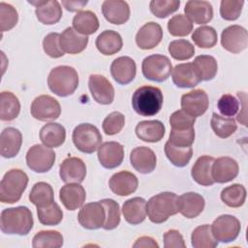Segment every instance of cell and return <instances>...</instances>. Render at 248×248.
I'll list each match as a JSON object with an SVG mask.
<instances>
[{
  "label": "cell",
  "instance_id": "obj_1",
  "mask_svg": "<svg viewBox=\"0 0 248 248\" xmlns=\"http://www.w3.org/2000/svg\"><path fill=\"white\" fill-rule=\"evenodd\" d=\"M34 225L31 210L26 206L6 208L1 212L0 229L6 234L26 235Z\"/></svg>",
  "mask_w": 248,
  "mask_h": 248
},
{
  "label": "cell",
  "instance_id": "obj_2",
  "mask_svg": "<svg viewBox=\"0 0 248 248\" xmlns=\"http://www.w3.org/2000/svg\"><path fill=\"white\" fill-rule=\"evenodd\" d=\"M178 212V197L172 192L157 194L146 202V214L154 224L164 223Z\"/></svg>",
  "mask_w": 248,
  "mask_h": 248
},
{
  "label": "cell",
  "instance_id": "obj_3",
  "mask_svg": "<svg viewBox=\"0 0 248 248\" xmlns=\"http://www.w3.org/2000/svg\"><path fill=\"white\" fill-rule=\"evenodd\" d=\"M163 101V93L160 88L143 85L134 92L132 106L138 114L141 116H153L161 110Z\"/></svg>",
  "mask_w": 248,
  "mask_h": 248
},
{
  "label": "cell",
  "instance_id": "obj_4",
  "mask_svg": "<svg viewBox=\"0 0 248 248\" xmlns=\"http://www.w3.org/2000/svg\"><path fill=\"white\" fill-rule=\"evenodd\" d=\"M47 85L51 92L59 97L72 95L78 86V75L71 66L53 68L47 78Z\"/></svg>",
  "mask_w": 248,
  "mask_h": 248
},
{
  "label": "cell",
  "instance_id": "obj_5",
  "mask_svg": "<svg viewBox=\"0 0 248 248\" xmlns=\"http://www.w3.org/2000/svg\"><path fill=\"white\" fill-rule=\"evenodd\" d=\"M28 184L27 174L19 169L8 170L0 182V202L15 203L18 202Z\"/></svg>",
  "mask_w": 248,
  "mask_h": 248
},
{
  "label": "cell",
  "instance_id": "obj_6",
  "mask_svg": "<svg viewBox=\"0 0 248 248\" xmlns=\"http://www.w3.org/2000/svg\"><path fill=\"white\" fill-rule=\"evenodd\" d=\"M72 139L75 146L86 154L95 152L102 142L99 129L90 123L78 124L73 131Z\"/></svg>",
  "mask_w": 248,
  "mask_h": 248
},
{
  "label": "cell",
  "instance_id": "obj_7",
  "mask_svg": "<svg viewBox=\"0 0 248 248\" xmlns=\"http://www.w3.org/2000/svg\"><path fill=\"white\" fill-rule=\"evenodd\" d=\"M141 71L145 78L156 82H163L169 78L172 71V65L166 55L152 54L143 59Z\"/></svg>",
  "mask_w": 248,
  "mask_h": 248
},
{
  "label": "cell",
  "instance_id": "obj_8",
  "mask_svg": "<svg viewBox=\"0 0 248 248\" xmlns=\"http://www.w3.org/2000/svg\"><path fill=\"white\" fill-rule=\"evenodd\" d=\"M210 227L214 238L223 243H229L235 240L241 230L239 220L229 214L217 217Z\"/></svg>",
  "mask_w": 248,
  "mask_h": 248
},
{
  "label": "cell",
  "instance_id": "obj_9",
  "mask_svg": "<svg viewBox=\"0 0 248 248\" xmlns=\"http://www.w3.org/2000/svg\"><path fill=\"white\" fill-rule=\"evenodd\" d=\"M55 162L54 151L42 144L31 146L26 153V164L28 168L38 173L48 171Z\"/></svg>",
  "mask_w": 248,
  "mask_h": 248
},
{
  "label": "cell",
  "instance_id": "obj_10",
  "mask_svg": "<svg viewBox=\"0 0 248 248\" xmlns=\"http://www.w3.org/2000/svg\"><path fill=\"white\" fill-rule=\"evenodd\" d=\"M31 115L39 121L55 120L60 116L59 102L49 95H40L34 99L30 108Z\"/></svg>",
  "mask_w": 248,
  "mask_h": 248
},
{
  "label": "cell",
  "instance_id": "obj_11",
  "mask_svg": "<svg viewBox=\"0 0 248 248\" xmlns=\"http://www.w3.org/2000/svg\"><path fill=\"white\" fill-rule=\"evenodd\" d=\"M222 46L232 53H240L248 46L247 30L237 24L228 26L221 34Z\"/></svg>",
  "mask_w": 248,
  "mask_h": 248
},
{
  "label": "cell",
  "instance_id": "obj_12",
  "mask_svg": "<svg viewBox=\"0 0 248 248\" xmlns=\"http://www.w3.org/2000/svg\"><path fill=\"white\" fill-rule=\"evenodd\" d=\"M78 220L81 227L87 230L103 228L106 220L105 207L101 202H89L81 206L78 214Z\"/></svg>",
  "mask_w": 248,
  "mask_h": 248
},
{
  "label": "cell",
  "instance_id": "obj_13",
  "mask_svg": "<svg viewBox=\"0 0 248 248\" xmlns=\"http://www.w3.org/2000/svg\"><path fill=\"white\" fill-rule=\"evenodd\" d=\"M208 96L202 89L192 90L181 97V109L196 118L202 116L208 108Z\"/></svg>",
  "mask_w": 248,
  "mask_h": 248
},
{
  "label": "cell",
  "instance_id": "obj_14",
  "mask_svg": "<svg viewBox=\"0 0 248 248\" xmlns=\"http://www.w3.org/2000/svg\"><path fill=\"white\" fill-rule=\"evenodd\" d=\"M88 87L93 99L101 105H109L114 99V88L108 79L102 75H91Z\"/></svg>",
  "mask_w": 248,
  "mask_h": 248
},
{
  "label": "cell",
  "instance_id": "obj_15",
  "mask_svg": "<svg viewBox=\"0 0 248 248\" xmlns=\"http://www.w3.org/2000/svg\"><path fill=\"white\" fill-rule=\"evenodd\" d=\"M124 159V147L117 141H106L98 148V160L100 164L108 170L121 165Z\"/></svg>",
  "mask_w": 248,
  "mask_h": 248
},
{
  "label": "cell",
  "instance_id": "obj_16",
  "mask_svg": "<svg viewBox=\"0 0 248 248\" xmlns=\"http://www.w3.org/2000/svg\"><path fill=\"white\" fill-rule=\"evenodd\" d=\"M59 175L65 183H81L86 176V166L80 158L68 157L59 167Z\"/></svg>",
  "mask_w": 248,
  "mask_h": 248
},
{
  "label": "cell",
  "instance_id": "obj_17",
  "mask_svg": "<svg viewBox=\"0 0 248 248\" xmlns=\"http://www.w3.org/2000/svg\"><path fill=\"white\" fill-rule=\"evenodd\" d=\"M237 162L228 156L214 159L211 169V174L214 182L227 183L233 180L238 174Z\"/></svg>",
  "mask_w": 248,
  "mask_h": 248
},
{
  "label": "cell",
  "instance_id": "obj_18",
  "mask_svg": "<svg viewBox=\"0 0 248 248\" xmlns=\"http://www.w3.org/2000/svg\"><path fill=\"white\" fill-rule=\"evenodd\" d=\"M136 73V62L129 56H120L114 59L110 65L111 77L117 83L122 85L132 82Z\"/></svg>",
  "mask_w": 248,
  "mask_h": 248
},
{
  "label": "cell",
  "instance_id": "obj_19",
  "mask_svg": "<svg viewBox=\"0 0 248 248\" xmlns=\"http://www.w3.org/2000/svg\"><path fill=\"white\" fill-rule=\"evenodd\" d=\"M130 162L137 171L147 174L155 170L157 158L154 151L149 147L139 146L132 150L130 154Z\"/></svg>",
  "mask_w": 248,
  "mask_h": 248
},
{
  "label": "cell",
  "instance_id": "obj_20",
  "mask_svg": "<svg viewBox=\"0 0 248 248\" xmlns=\"http://www.w3.org/2000/svg\"><path fill=\"white\" fill-rule=\"evenodd\" d=\"M163 39V30L160 24L150 21L142 25L136 35V44L141 49H152Z\"/></svg>",
  "mask_w": 248,
  "mask_h": 248
},
{
  "label": "cell",
  "instance_id": "obj_21",
  "mask_svg": "<svg viewBox=\"0 0 248 248\" xmlns=\"http://www.w3.org/2000/svg\"><path fill=\"white\" fill-rule=\"evenodd\" d=\"M102 13L109 23L116 25L124 24L130 17L129 5L122 0L104 1L102 4Z\"/></svg>",
  "mask_w": 248,
  "mask_h": 248
},
{
  "label": "cell",
  "instance_id": "obj_22",
  "mask_svg": "<svg viewBox=\"0 0 248 248\" xmlns=\"http://www.w3.org/2000/svg\"><path fill=\"white\" fill-rule=\"evenodd\" d=\"M138 177L127 170H122L114 173L108 181L110 190L118 196L125 197L133 194L138 189Z\"/></svg>",
  "mask_w": 248,
  "mask_h": 248
},
{
  "label": "cell",
  "instance_id": "obj_23",
  "mask_svg": "<svg viewBox=\"0 0 248 248\" xmlns=\"http://www.w3.org/2000/svg\"><path fill=\"white\" fill-rule=\"evenodd\" d=\"M59 199L66 209L73 211L83 205L86 193L79 183H67L60 189Z\"/></svg>",
  "mask_w": 248,
  "mask_h": 248
},
{
  "label": "cell",
  "instance_id": "obj_24",
  "mask_svg": "<svg viewBox=\"0 0 248 248\" xmlns=\"http://www.w3.org/2000/svg\"><path fill=\"white\" fill-rule=\"evenodd\" d=\"M184 13L186 17L196 24H205L213 17V8L208 1H187Z\"/></svg>",
  "mask_w": 248,
  "mask_h": 248
},
{
  "label": "cell",
  "instance_id": "obj_25",
  "mask_svg": "<svg viewBox=\"0 0 248 248\" xmlns=\"http://www.w3.org/2000/svg\"><path fill=\"white\" fill-rule=\"evenodd\" d=\"M22 135L14 127L5 128L0 136V153L3 158H14L19 152Z\"/></svg>",
  "mask_w": 248,
  "mask_h": 248
},
{
  "label": "cell",
  "instance_id": "obj_26",
  "mask_svg": "<svg viewBox=\"0 0 248 248\" xmlns=\"http://www.w3.org/2000/svg\"><path fill=\"white\" fill-rule=\"evenodd\" d=\"M204 204L203 197L195 192L184 193L178 197V210L188 219L199 216L202 212Z\"/></svg>",
  "mask_w": 248,
  "mask_h": 248
},
{
  "label": "cell",
  "instance_id": "obj_27",
  "mask_svg": "<svg viewBox=\"0 0 248 248\" xmlns=\"http://www.w3.org/2000/svg\"><path fill=\"white\" fill-rule=\"evenodd\" d=\"M59 42L64 53L78 54L86 48L88 37L80 35L73 27H68L60 34Z\"/></svg>",
  "mask_w": 248,
  "mask_h": 248
},
{
  "label": "cell",
  "instance_id": "obj_28",
  "mask_svg": "<svg viewBox=\"0 0 248 248\" xmlns=\"http://www.w3.org/2000/svg\"><path fill=\"white\" fill-rule=\"evenodd\" d=\"M165 125L160 120H144L138 123L135 132L142 141L158 142L165 136Z\"/></svg>",
  "mask_w": 248,
  "mask_h": 248
},
{
  "label": "cell",
  "instance_id": "obj_29",
  "mask_svg": "<svg viewBox=\"0 0 248 248\" xmlns=\"http://www.w3.org/2000/svg\"><path fill=\"white\" fill-rule=\"evenodd\" d=\"M122 214L126 222L131 225H139L146 218V201L140 197H135L123 203Z\"/></svg>",
  "mask_w": 248,
  "mask_h": 248
},
{
  "label": "cell",
  "instance_id": "obj_30",
  "mask_svg": "<svg viewBox=\"0 0 248 248\" xmlns=\"http://www.w3.org/2000/svg\"><path fill=\"white\" fill-rule=\"evenodd\" d=\"M171 78L173 83L180 88H193L201 82L190 62L176 65L171 71Z\"/></svg>",
  "mask_w": 248,
  "mask_h": 248
},
{
  "label": "cell",
  "instance_id": "obj_31",
  "mask_svg": "<svg viewBox=\"0 0 248 248\" xmlns=\"http://www.w3.org/2000/svg\"><path fill=\"white\" fill-rule=\"evenodd\" d=\"M213 161L214 158L207 155L201 156L197 159L192 168L191 175L198 184L202 186H211L215 183L211 174Z\"/></svg>",
  "mask_w": 248,
  "mask_h": 248
},
{
  "label": "cell",
  "instance_id": "obj_32",
  "mask_svg": "<svg viewBox=\"0 0 248 248\" xmlns=\"http://www.w3.org/2000/svg\"><path fill=\"white\" fill-rule=\"evenodd\" d=\"M97 49L104 55H112L121 50L123 41L119 33L113 30L103 31L95 42Z\"/></svg>",
  "mask_w": 248,
  "mask_h": 248
},
{
  "label": "cell",
  "instance_id": "obj_33",
  "mask_svg": "<svg viewBox=\"0 0 248 248\" xmlns=\"http://www.w3.org/2000/svg\"><path fill=\"white\" fill-rule=\"evenodd\" d=\"M40 140L44 145L49 148L59 147L66 140V130L59 123H47L40 131Z\"/></svg>",
  "mask_w": 248,
  "mask_h": 248
},
{
  "label": "cell",
  "instance_id": "obj_34",
  "mask_svg": "<svg viewBox=\"0 0 248 248\" xmlns=\"http://www.w3.org/2000/svg\"><path fill=\"white\" fill-rule=\"evenodd\" d=\"M99 19L91 11L78 12L73 18V28L83 36L94 34L99 28Z\"/></svg>",
  "mask_w": 248,
  "mask_h": 248
},
{
  "label": "cell",
  "instance_id": "obj_35",
  "mask_svg": "<svg viewBox=\"0 0 248 248\" xmlns=\"http://www.w3.org/2000/svg\"><path fill=\"white\" fill-rule=\"evenodd\" d=\"M37 19L46 25L57 23L62 17V8L58 1H45L35 10Z\"/></svg>",
  "mask_w": 248,
  "mask_h": 248
},
{
  "label": "cell",
  "instance_id": "obj_36",
  "mask_svg": "<svg viewBox=\"0 0 248 248\" xmlns=\"http://www.w3.org/2000/svg\"><path fill=\"white\" fill-rule=\"evenodd\" d=\"M192 65L201 81L211 80L217 74V61L211 55H199L194 59Z\"/></svg>",
  "mask_w": 248,
  "mask_h": 248
},
{
  "label": "cell",
  "instance_id": "obj_37",
  "mask_svg": "<svg viewBox=\"0 0 248 248\" xmlns=\"http://www.w3.org/2000/svg\"><path fill=\"white\" fill-rule=\"evenodd\" d=\"M20 111V103L17 97L10 91H2L0 94V119L12 121Z\"/></svg>",
  "mask_w": 248,
  "mask_h": 248
},
{
  "label": "cell",
  "instance_id": "obj_38",
  "mask_svg": "<svg viewBox=\"0 0 248 248\" xmlns=\"http://www.w3.org/2000/svg\"><path fill=\"white\" fill-rule=\"evenodd\" d=\"M29 201L37 207H45L54 202L52 187L44 181L37 182L29 194Z\"/></svg>",
  "mask_w": 248,
  "mask_h": 248
},
{
  "label": "cell",
  "instance_id": "obj_39",
  "mask_svg": "<svg viewBox=\"0 0 248 248\" xmlns=\"http://www.w3.org/2000/svg\"><path fill=\"white\" fill-rule=\"evenodd\" d=\"M164 151L170 162L178 168L187 166L193 156V148L191 146H175L169 141L165 143Z\"/></svg>",
  "mask_w": 248,
  "mask_h": 248
},
{
  "label": "cell",
  "instance_id": "obj_40",
  "mask_svg": "<svg viewBox=\"0 0 248 248\" xmlns=\"http://www.w3.org/2000/svg\"><path fill=\"white\" fill-rule=\"evenodd\" d=\"M222 202L229 207H240L246 200V189L241 184H232L224 188L221 192Z\"/></svg>",
  "mask_w": 248,
  "mask_h": 248
},
{
  "label": "cell",
  "instance_id": "obj_41",
  "mask_svg": "<svg viewBox=\"0 0 248 248\" xmlns=\"http://www.w3.org/2000/svg\"><path fill=\"white\" fill-rule=\"evenodd\" d=\"M210 126L214 134L221 139H227L231 137L237 128L236 122L233 118L222 116L216 112L212 113Z\"/></svg>",
  "mask_w": 248,
  "mask_h": 248
},
{
  "label": "cell",
  "instance_id": "obj_42",
  "mask_svg": "<svg viewBox=\"0 0 248 248\" xmlns=\"http://www.w3.org/2000/svg\"><path fill=\"white\" fill-rule=\"evenodd\" d=\"M191 243L194 248H214L218 241L211 232V227L207 224L197 227L191 235Z\"/></svg>",
  "mask_w": 248,
  "mask_h": 248
},
{
  "label": "cell",
  "instance_id": "obj_43",
  "mask_svg": "<svg viewBox=\"0 0 248 248\" xmlns=\"http://www.w3.org/2000/svg\"><path fill=\"white\" fill-rule=\"evenodd\" d=\"M63 245V235L57 231H41L32 241L34 248H59Z\"/></svg>",
  "mask_w": 248,
  "mask_h": 248
},
{
  "label": "cell",
  "instance_id": "obj_44",
  "mask_svg": "<svg viewBox=\"0 0 248 248\" xmlns=\"http://www.w3.org/2000/svg\"><path fill=\"white\" fill-rule=\"evenodd\" d=\"M216 30L207 25H202L195 29L192 34V40L195 45L201 48H211L217 44Z\"/></svg>",
  "mask_w": 248,
  "mask_h": 248
},
{
  "label": "cell",
  "instance_id": "obj_45",
  "mask_svg": "<svg viewBox=\"0 0 248 248\" xmlns=\"http://www.w3.org/2000/svg\"><path fill=\"white\" fill-rule=\"evenodd\" d=\"M37 215L40 223L45 226H56L63 219L62 209L55 202L45 207L37 208Z\"/></svg>",
  "mask_w": 248,
  "mask_h": 248
},
{
  "label": "cell",
  "instance_id": "obj_46",
  "mask_svg": "<svg viewBox=\"0 0 248 248\" xmlns=\"http://www.w3.org/2000/svg\"><path fill=\"white\" fill-rule=\"evenodd\" d=\"M170 56L179 61L188 60L195 54V46L187 40L179 39L170 43L168 48Z\"/></svg>",
  "mask_w": 248,
  "mask_h": 248
},
{
  "label": "cell",
  "instance_id": "obj_47",
  "mask_svg": "<svg viewBox=\"0 0 248 248\" xmlns=\"http://www.w3.org/2000/svg\"><path fill=\"white\" fill-rule=\"evenodd\" d=\"M168 30L171 36L185 37L193 31V23L184 15L173 16L168 22Z\"/></svg>",
  "mask_w": 248,
  "mask_h": 248
},
{
  "label": "cell",
  "instance_id": "obj_48",
  "mask_svg": "<svg viewBox=\"0 0 248 248\" xmlns=\"http://www.w3.org/2000/svg\"><path fill=\"white\" fill-rule=\"evenodd\" d=\"M105 207L106 220L103 225L105 230H113L120 223V208L119 204L112 199H104L100 201Z\"/></svg>",
  "mask_w": 248,
  "mask_h": 248
},
{
  "label": "cell",
  "instance_id": "obj_49",
  "mask_svg": "<svg viewBox=\"0 0 248 248\" xmlns=\"http://www.w3.org/2000/svg\"><path fill=\"white\" fill-rule=\"evenodd\" d=\"M179 0H152L149 4L150 12L159 18H165L179 9Z\"/></svg>",
  "mask_w": 248,
  "mask_h": 248
},
{
  "label": "cell",
  "instance_id": "obj_50",
  "mask_svg": "<svg viewBox=\"0 0 248 248\" xmlns=\"http://www.w3.org/2000/svg\"><path fill=\"white\" fill-rule=\"evenodd\" d=\"M18 20V14L16 10L10 4L0 2V23L1 31H10L13 29Z\"/></svg>",
  "mask_w": 248,
  "mask_h": 248
},
{
  "label": "cell",
  "instance_id": "obj_51",
  "mask_svg": "<svg viewBox=\"0 0 248 248\" xmlns=\"http://www.w3.org/2000/svg\"><path fill=\"white\" fill-rule=\"evenodd\" d=\"M125 125V116L120 111L110 112L103 121L102 127L106 135L113 136L118 134Z\"/></svg>",
  "mask_w": 248,
  "mask_h": 248
},
{
  "label": "cell",
  "instance_id": "obj_52",
  "mask_svg": "<svg viewBox=\"0 0 248 248\" xmlns=\"http://www.w3.org/2000/svg\"><path fill=\"white\" fill-rule=\"evenodd\" d=\"M244 1L234 0H222L220 4V15L225 20H235L239 17Z\"/></svg>",
  "mask_w": 248,
  "mask_h": 248
},
{
  "label": "cell",
  "instance_id": "obj_53",
  "mask_svg": "<svg viewBox=\"0 0 248 248\" xmlns=\"http://www.w3.org/2000/svg\"><path fill=\"white\" fill-rule=\"evenodd\" d=\"M194 140H195V130L194 128H192L188 130L171 129L168 141L175 146L187 147V146H192Z\"/></svg>",
  "mask_w": 248,
  "mask_h": 248
},
{
  "label": "cell",
  "instance_id": "obj_54",
  "mask_svg": "<svg viewBox=\"0 0 248 248\" xmlns=\"http://www.w3.org/2000/svg\"><path fill=\"white\" fill-rule=\"evenodd\" d=\"M60 34L52 32L47 34L43 41L44 51L51 58H59L64 55V51L60 46Z\"/></svg>",
  "mask_w": 248,
  "mask_h": 248
},
{
  "label": "cell",
  "instance_id": "obj_55",
  "mask_svg": "<svg viewBox=\"0 0 248 248\" xmlns=\"http://www.w3.org/2000/svg\"><path fill=\"white\" fill-rule=\"evenodd\" d=\"M196 118L187 114L184 110L174 111L170 116V125L174 130H188L194 128Z\"/></svg>",
  "mask_w": 248,
  "mask_h": 248
},
{
  "label": "cell",
  "instance_id": "obj_56",
  "mask_svg": "<svg viewBox=\"0 0 248 248\" xmlns=\"http://www.w3.org/2000/svg\"><path fill=\"white\" fill-rule=\"evenodd\" d=\"M217 107L222 115L231 117L236 114L239 108V102L234 96L231 94H225L219 99Z\"/></svg>",
  "mask_w": 248,
  "mask_h": 248
},
{
  "label": "cell",
  "instance_id": "obj_57",
  "mask_svg": "<svg viewBox=\"0 0 248 248\" xmlns=\"http://www.w3.org/2000/svg\"><path fill=\"white\" fill-rule=\"evenodd\" d=\"M164 247L165 248H185L182 234L177 230H170L164 233Z\"/></svg>",
  "mask_w": 248,
  "mask_h": 248
},
{
  "label": "cell",
  "instance_id": "obj_58",
  "mask_svg": "<svg viewBox=\"0 0 248 248\" xmlns=\"http://www.w3.org/2000/svg\"><path fill=\"white\" fill-rule=\"evenodd\" d=\"M134 248H158L159 244L150 236H140L133 244Z\"/></svg>",
  "mask_w": 248,
  "mask_h": 248
},
{
  "label": "cell",
  "instance_id": "obj_59",
  "mask_svg": "<svg viewBox=\"0 0 248 248\" xmlns=\"http://www.w3.org/2000/svg\"><path fill=\"white\" fill-rule=\"evenodd\" d=\"M62 6L69 12H78V11H80L82 10L86 4H87V1L86 0H79V1H66V0H63L61 2Z\"/></svg>",
  "mask_w": 248,
  "mask_h": 248
},
{
  "label": "cell",
  "instance_id": "obj_60",
  "mask_svg": "<svg viewBox=\"0 0 248 248\" xmlns=\"http://www.w3.org/2000/svg\"><path fill=\"white\" fill-rule=\"evenodd\" d=\"M238 98L242 102V113L240 116H237V121L243 124L244 126H247V114H246V93L245 92H238L237 93Z\"/></svg>",
  "mask_w": 248,
  "mask_h": 248
}]
</instances>
